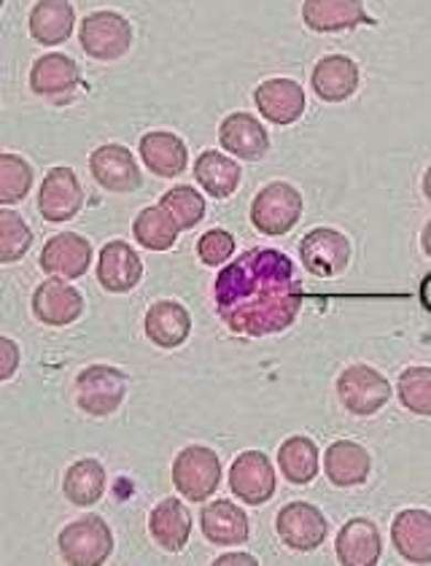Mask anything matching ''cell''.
I'll return each instance as SVG.
<instances>
[{
	"instance_id": "obj_1",
	"label": "cell",
	"mask_w": 431,
	"mask_h": 566,
	"mask_svg": "<svg viewBox=\"0 0 431 566\" xmlns=\"http://www.w3.org/2000/svg\"><path fill=\"white\" fill-rule=\"evenodd\" d=\"M213 297L221 322L243 337L288 329L302 307L294 262L275 249L243 251L219 273Z\"/></svg>"
},
{
	"instance_id": "obj_2",
	"label": "cell",
	"mask_w": 431,
	"mask_h": 566,
	"mask_svg": "<svg viewBox=\"0 0 431 566\" xmlns=\"http://www.w3.org/2000/svg\"><path fill=\"white\" fill-rule=\"evenodd\" d=\"M60 553L71 566H101L114 551V534L101 515H86L60 532Z\"/></svg>"
},
{
	"instance_id": "obj_3",
	"label": "cell",
	"mask_w": 431,
	"mask_h": 566,
	"mask_svg": "<svg viewBox=\"0 0 431 566\" xmlns=\"http://www.w3.org/2000/svg\"><path fill=\"white\" fill-rule=\"evenodd\" d=\"M172 485L189 502H206L221 485V461L206 446H189L172 461Z\"/></svg>"
},
{
	"instance_id": "obj_4",
	"label": "cell",
	"mask_w": 431,
	"mask_h": 566,
	"mask_svg": "<svg viewBox=\"0 0 431 566\" xmlns=\"http://www.w3.org/2000/svg\"><path fill=\"white\" fill-rule=\"evenodd\" d=\"M78 41L92 60L114 63V60L125 57L133 46V24L116 11H92L84 17Z\"/></svg>"
},
{
	"instance_id": "obj_5",
	"label": "cell",
	"mask_w": 431,
	"mask_h": 566,
	"mask_svg": "<svg viewBox=\"0 0 431 566\" xmlns=\"http://www.w3.org/2000/svg\"><path fill=\"white\" fill-rule=\"evenodd\" d=\"M302 217V195L292 184L273 181L251 202V224L256 227L262 235L278 238L286 235Z\"/></svg>"
},
{
	"instance_id": "obj_6",
	"label": "cell",
	"mask_w": 431,
	"mask_h": 566,
	"mask_svg": "<svg viewBox=\"0 0 431 566\" xmlns=\"http://www.w3.org/2000/svg\"><path fill=\"white\" fill-rule=\"evenodd\" d=\"M127 375L108 365H92L76 378V405L86 416H111L127 397Z\"/></svg>"
},
{
	"instance_id": "obj_7",
	"label": "cell",
	"mask_w": 431,
	"mask_h": 566,
	"mask_svg": "<svg viewBox=\"0 0 431 566\" xmlns=\"http://www.w3.org/2000/svg\"><path fill=\"white\" fill-rule=\"evenodd\" d=\"M337 397L348 413L375 416L391 399V384L375 367L350 365L337 378Z\"/></svg>"
},
{
	"instance_id": "obj_8",
	"label": "cell",
	"mask_w": 431,
	"mask_h": 566,
	"mask_svg": "<svg viewBox=\"0 0 431 566\" xmlns=\"http://www.w3.org/2000/svg\"><path fill=\"white\" fill-rule=\"evenodd\" d=\"M299 260L316 279H337L350 264V243L340 230L316 227L302 238Z\"/></svg>"
},
{
	"instance_id": "obj_9",
	"label": "cell",
	"mask_w": 431,
	"mask_h": 566,
	"mask_svg": "<svg viewBox=\"0 0 431 566\" xmlns=\"http://www.w3.org/2000/svg\"><path fill=\"white\" fill-rule=\"evenodd\" d=\"M275 528H278L283 545L299 553L316 551L326 539V534H329V523H326L322 510L307 502L286 504L278 513Z\"/></svg>"
},
{
	"instance_id": "obj_10",
	"label": "cell",
	"mask_w": 431,
	"mask_h": 566,
	"mask_svg": "<svg viewBox=\"0 0 431 566\" xmlns=\"http://www.w3.org/2000/svg\"><path fill=\"white\" fill-rule=\"evenodd\" d=\"M230 489L240 502L259 504L275 496V470L262 451H245L232 461Z\"/></svg>"
},
{
	"instance_id": "obj_11",
	"label": "cell",
	"mask_w": 431,
	"mask_h": 566,
	"mask_svg": "<svg viewBox=\"0 0 431 566\" xmlns=\"http://www.w3.org/2000/svg\"><path fill=\"white\" fill-rule=\"evenodd\" d=\"M90 170L95 176V181L106 192L114 195H129L135 189H140V184H144V176H140L135 157L119 144H106L92 151Z\"/></svg>"
},
{
	"instance_id": "obj_12",
	"label": "cell",
	"mask_w": 431,
	"mask_h": 566,
	"mask_svg": "<svg viewBox=\"0 0 431 566\" xmlns=\"http://www.w3.org/2000/svg\"><path fill=\"white\" fill-rule=\"evenodd\" d=\"M84 206V189L71 168H52L39 189V211L52 224L78 217Z\"/></svg>"
},
{
	"instance_id": "obj_13",
	"label": "cell",
	"mask_w": 431,
	"mask_h": 566,
	"mask_svg": "<svg viewBox=\"0 0 431 566\" xmlns=\"http://www.w3.org/2000/svg\"><path fill=\"white\" fill-rule=\"evenodd\" d=\"M33 313L41 324H49V327H67V324L82 318L84 297L76 286L54 275L52 281H43L35 289Z\"/></svg>"
},
{
	"instance_id": "obj_14",
	"label": "cell",
	"mask_w": 431,
	"mask_h": 566,
	"mask_svg": "<svg viewBox=\"0 0 431 566\" xmlns=\"http://www.w3.org/2000/svg\"><path fill=\"white\" fill-rule=\"evenodd\" d=\"M41 270L57 279L76 281L86 275L92 264V245L90 240L76 235V232H63V235L49 238V243L41 251Z\"/></svg>"
},
{
	"instance_id": "obj_15",
	"label": "cell",
	"mask_w": 431,
	"mask_h": 566,
	"mask_svg": "<svg viewBox=\"0 0 431 566\" xmlns=\"http://www.w3.org/2000/svg\"><path fill=\"white\" fill-rule=\"evenodd\" d=\"M254 103L273 125H294L305 114V90L294 78H267L256 87Z\"/></svg>"
},
{
	"instance_id": "obj_16",
	"label": "cell",
	"mask_w": 431,
	"mask_h": 566,
	"mask_svg": "<svg viewBox=\"0 0 431 566\" xmlns=\"http://www.w3.org/2000/svg\"><path fill=\"white\" fill-rule=\"evenodd\" d=\"M144 279V262L129 249L125 240H111L103 245L97 260V281L111 294H127Z\"/></svg>"
},
{
	"instance_id": "obj_17",
	"label": "cell",
	"mask_w": 431,
	"mask_h": 566,
	"mask_svg": "<svg viewBox=\"0 0 431 566\" xmlns=\"http://www.w3.org/2000/svg\"><path fill=\"white\" fill-rule=\"evenodd\" d=\"M391 543L410 564H431V513L429 510H402L391 523Z\"/></svg>"
},
{
	"instance_id": "obj_18",
	"label": "cell",
	"mask_w": 431,
	"mask_h": 566,
	"mask_svg": "<svg viewBox=\"0 0 431 566\" xmlns=\"http://www.w3.org/2000/svg\"><path fill=\"white\" fill-rule=\"evenodd\" d=\"M78 84H82V71L67 54H43L30 67V90L41 97L60 101V97L73 95Z\"/></svg>"
},
{
	"instance_id": "obj_19",
	"label": "cell",
	"mask_w": 431,
	"mask_h": 566,
	"mask_svg": "<svg viewBox=\"0 0 431 566\" xmlns=\"http://www.w3.org/2000/svg\"><path fill=\"white\" fill-rule=\"evenodd\" d=\"M335 551L343 566H375L383 553V539L369 518H350L337 534Z\"/></svg>"
},
{
	"instance_id": "obj_20",
	"label": "cell",
	"mask_w": 431,
	"mask_h": 566,
	"mask_svg": "<svg viewBox=\"0 0 431 566\" xmlns=\"http://www.w3.org/2000/svg\"><path fill=\"white\" fill-rule=\"evenodd\" d=\"M302 22L316 33H337L369 24L361 0H305L302 3Z\"/></svg>"
},
{
	"instance_id": "obj_21",
	"label": "cell",
	"mask_w": 431,
	"mask_h": 566,
	"mask_svg": "<svg viewBox=\"0 0 431 566\" xmlns=\"http://www.w3.org/2000/svg\"><path fill=\"white\" fill-rule=\"evenodd\" d=\"M219 140L224 151L235 154L245 163H259L270 151V135L251 114H230L219 127Z\"/></svg>"
},
{
	"instance_id": "obj_22",
	"label": "cell",
	"mask_w": 431,
	"mask_h": 566,
	"mask_svg": "<svg viewBox=\"0 0 431 566\" xmlns=\"http://www.w3.org/2000/svg\"><path fill=\"white\" fill-rule=\"evenodd\" d=\"M311 84L324 103H345L359 90V65L345 54H329L313 67Z\"/></svg>"
},
{
	"instance_id": "obj_23",
	"label": "cell",
	"mask_w": 431,
	"mask_h": 566,
	"mask_svg": "<svg viewBox=\"0 0 431 566\" xmlns=\"http://www.w3.org/2000/svg\"><path fill=\"white\" fill-rule=\"evenodd\" d=\"M324 470L332 485L337 489H354V485L367 483L369 470H372V459H369L367 448H361L354 440H337L326 448Z\"/></svg>"
},
{
	"instance_id": "obj_24",
	"label": "cell",
	"mask_w": 431,
	"mask_h": 566,
	"mask_svg": "<svg viewBox=\"0 0 431 566\" xmlns=\"http://www.w3.org/2000/svg\"><path fill=\"white\" fill-rule=\"evenodd\" d=\"M192 335V316L181 303L159 300L146 313V337L159 348H178Z\"/></svg>"
},
{
	"instance_id": "obj_25",
	"label": "cell",
	"mask_w": 431,
	"mask_h": 566,
	"mask_svg": "<svg viewBox=\"0 0 431 566\" xmlns=\"http://www.w3.org/2000/svg\"><path fill=\"white\" fill-rule=\"evenodd\" d=\"M200 526L213 545H243L251 532L249 515L230 500L206 504L200 513Z\"/></svg>"
},
{
	"instance_id": "obj_26",
	"label": "cell",
	"mask_w": 431,
	"mask_h": 566,
	"mask_svg": "<svg viewBox=\"0 0 431 566\" xmlns=\"http://www.w3.org/2000/svg\"><path fill=\"white\" fill-rule=\"evenodd\" d=\"M149 532L159 547L168 553H181L192 537V515L181 500H165L151 510Z\"/></svg>"
},
{
	"instance_id": "obj_27",
	"label": "cell",
	"mask_w": 431,
	"mask_h": 566,
	"mask_svg": "<svg viewBox=\"0 0 431 566\" xmlns=\"http://www.w3.org/2000/svg\"><path fill=\"white\" fill-rule=\"evenodd\" d=\"M140 157L151 174L162 178H176L187 170L189 151L178 135L168 130H154L140 138Z\"/></svg>"
},
{
	"instance_id": "obj_28",
	"label": "cell",
	"mask_w": 431,
	"mask_h": 566,
	"mask_svg": "<svg viewBox=\"0 0 431 566\" xmlns=\"http://www.w3.org/2000/svg\"><path fill=\"white\" fill-rule=\"evenodd\" d=\"M76 24L71 0H39L30 11V35L43 46L65 44Z\"/></svg>"
},
{
	"instance_id": "obj_29",
	"label": "cell",
	"mask_w": 431,
	"mask_h": 566,
	"mask_svg": "<svg viewBox=\"0 0 431 566\" xmlns=\"http://www.w3.org/2000/svg\"><path fill=\"white\" fill-rule=\"evenodd\" d=\"M195 178L208 195L216 197V200H224V197L235 195L240 187V178H243V170L235 159H230L221 151H202L200 157L195 159Z\"/></svg>"
},
{
	"instance_id": "obj_30",
	"label": "cell",
	"mask_w": 431,
	"mask_h": 566,
	"mask_svg": "<svg viewBox=\"0 0 431 566\" xmlns=\"http://www.w3.org/2000/svg\"><path fill=\"white\" fill-rule=\"evenodd\" d=\"M63 491L67 502L76 507H92L106 494V470L97 459H82L67 467L63 478Z\"/></svg>"
},
{
	"instance_id": "obj_31",
	"label": "cell",
	"mask_w": 431,
	"mask_h": 566,
	"mask_svg": "<svg viewBox=\"0 0 431 566\" xmlns=\"http://www.w3.org/2000/svg\"><path fill=\"white\" fill-rule=\"evenodd\" d=\"M281 475L294 485L313 483L322 470V459H318V448L311 437H288L278 451Z\"/></svg>"
},
{
	"instance_id": "obj_32",
	"label": "cell",
	"mask_w": 431,
	"mask_h": 566,
	"mask_svg": "<svg viewBox=\"0 0 431 566\" xmlns=\"http://www.w3.org/2000/svg\"><path fill=\"white\" fill-rule=\"evenodd\" d=\"M178 232H181V227L172 221V217L168 211H165L162 206H154V208H144V211L138 213V219H135L133 224V235L138 240L144 249L149 251H168L176 245L178 240Z\"/></svg>"
},
{
	"instance_id": "obj_33",
	"label": "cell",
	"mask_w": 431,
	"mask_h": 566,
	"mask_svg": "<svg viewBox=\"0 0 431 566\" xmlns=\"http://www.w3.org/2000/svg\"><path fill=\"white\" fill-rule=\"evenodd\" d=\"M30 187H33V168H30L28 159L11 151L0 154V202L14 206V202L24 200Z\"/></svg>"
},
{
	"instance_id": "obj_34",
	"label": "cell",
	"mask_w": 431,
	"mask_h": 566,
	"mask_svg": "<svg viewBox=\"0 0 431 566\" xmlns=\"http://www.w3.org/2000/svg\"><path fill=\"white\" fill-rule=\"evenodd\" d=\"M159 206L170 213L181 230H195L206 217V200L195 187H172L170 192L162 195Z\"/></svg>"
},
{
	"instance_id": "obj_35",
	"label": "cell",
	"mask_w": 431,
	"mask_h": 566,
	"mask_svg": "<svg viewBox=\"0 0 431 566\" xmlns=\"http://www.w3.org/2000/svg\"><path fill=\"white\" fill-rule=\"evenodd\" d=\"M399 402L416 416H431V367H408L399 375Z\"/></svg>"
},
{
	"instance_id": "obj_36",
	"label": "cell",
	"mask_w": 431,
	"mask_h": 566,
	"mask_svg": "<svg viewBox=\"0 0 431 566\" xmlns=\"http://www.w3.org/2000/svg\"><path fill=\"white\" fill-rule=\"evenodd\" d=\"M33 245V232L14 211H0V262L22 260Z\"/></svg>"
},
{
	"instance_id": "obj_37",
	"label": "cell",
	"mask_w": 431,
	"mask_h": 566,
	"mask_svg": "<svg viewBox=\"0 0 431 566\" xmlns=\"http://www.w3.org/2000/svg\"><path fill=\"white\" fill-rule=\"evenodd\" d=\"M197 254H200V260L206 262L208 268L224 264L227 260H232V254H235V238L227 230H208L206 235L200 238V243H197Z\"/></svg>"
},
{
	"instance_id": "obj_38",
	"label": "cell",
	"mask_w": 431,
	"mask_h": 566,
	"mask_svg": "<svg viewBox=\"0 0 431 566\" xmlns=\"http://www.w3.org/2000/svg\"><path fill=\"white\" fill-rule=\"evenodd\" d=\"M20 367V346L11 337H0V380L14 378Z\"/></svg>"
},
{
	"instance_id": "obj_39",
	"label": "cell",
	"mask_w": 431,
	"mask_h": 566,
	"mask_svg": "<svg viewBox=\"0 0 431 566\" xmlns=\"http://www.w3.org/2000/svg\"><path fill=\"white\" fill-rule=\"evenodd\" d=\"M227 564H256V558L249 556V553H230V556L216 558V566H227Z\"/></svg>"
},
{
	"instance_id": "obj_40",
	"label": "cell",
	"mask_w": 431,
	"mask_h": 566,
	"mask_svg": "<svg viewBox=\"0 0 431 566\" xmlns=\"http://www.w3.org/2000/svg\"><path fill=\"white\" fill-rule=\"evenodd\" d=\"M421 303H423V307H427V311H431V273L421 283Z\"/></svg>"
},
{
	"instance_id": "obj_41",
	"label": "cell",
	"mask_w": 431,
	"mask_h": 566,
	"mask_svg": "<svg viewBox=\"0 0 431 566\" xmlns=\"http://www.w3.org/2000/svg\"><path fill=\"white\" fill-rule=\"evenodd\" d=\"M421 243H423V251H427V256L431 260V221L427 227H423V238H421Z\"/></svg>"
},
{
	"instance_id": "obj_42",
	"label": "cell",
	"mask_w": 431,
	"mask_h": 566,
	"mask_svg": "<svg viewBox=\"0 0 431 566\" xmlns=\"http://www.w3.org/2000/svg\"><path fill=\"white\" fill-rule=\"evenodd\" d=\"M423 195H427V200L431 202V165H429L427 176H423Z\"/></svg>"
}]
</instances>
